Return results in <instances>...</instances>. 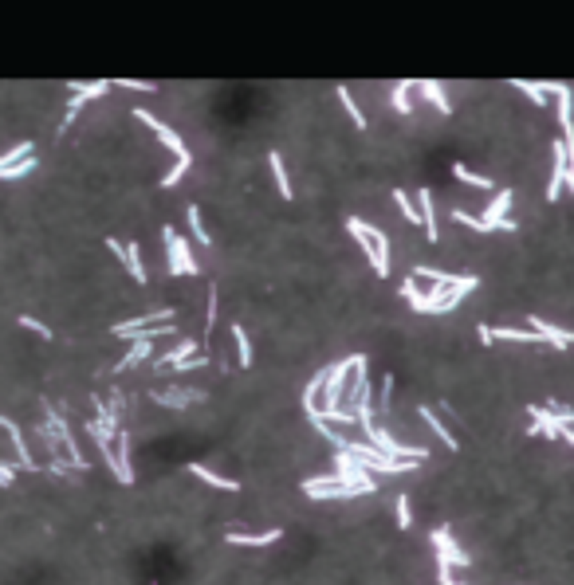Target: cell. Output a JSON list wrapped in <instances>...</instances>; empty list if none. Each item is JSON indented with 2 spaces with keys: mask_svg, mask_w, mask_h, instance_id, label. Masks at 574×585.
<instances>
[{
  "mask_svg": "<svg viewBox=\"0 0 574 585\" xmlns=\"http://www.w3.org/2000/svg\"><path fill=\"white\" fill-rule=\"evenodd\" d=\"M394 522H398V531H409V522H413V507H409V495H398V499H394Z\"/></svg>",
  "mask_w": 574,
  "mask_h": 585,
  "instance_id": "obj_34",
  "label": "cell"
},
{
  "mask_svg": "<svg viewBox=\"0 0 574 585\" xmlns=\"http://www.w3.org/2000/svg\"><path fill=\"white\" fill-rule=\"evenodd\" d=\"M217 306H221V295H217V287H209V311H205V338H209V330L217 326Z\"/></svg>",
  "mask_w": 574,
  "mask_h": 585,
  "instance_id": "obj_38",
  "label": "cell"
},
{
  "mask_svg": "<svg viewBox=\"0 0 574 585\" xmlns=\"http://www.w3.org/2000/svg\"><path fill=\"white\" fill-rule=\"evenodd\" d=\"M267 165H272V177H276V189H279V196H284V201H291V196H295V189H291V181H287L284 153H279V150H272V153H267Z\"/></svg>",
  "mask_w": 574,
  "mask_h": 585,
  "instance_id": "obj_21",
  "label": "cell"
},
{
  "mask_svg": "<svg viewBox=\"0 0 574 585\" xmlns=\"http://www.w3.org/2000/svg\"><path fill=\"white\" fill-rule=\"evenodd\" d=\"M527 326L543 338V342H547V346H554V350H566V346L574 342L571 330H563V326H551L547 318H539V315H527Z\"/></svg>",
  "mask_w": 574,
  "mask_h": 585,
  "instance_id": "obj_12",
  "label": "cell"
},
{
  "mask_svg": "<svg viewBox=\"0 0 574 585\" xmlns=\"http://www.w3.org/2000/svg\"><path fill=\"white\" fill-rule=\"evenodd\" d=\"M197 338H181V342H177L173 350H169V354H162V358L154 361L157 369H169V366H177V361H185V358H193V354H197Z\"/></svg>",
  "mask_w": 574,
  "mask_h": 585,
  "instance_id": "obj_19",
  "label": "cell"
},
{
  "mask_svg": "<svg viewBox=\"0 0 574 585\" xmlns=\"http://www.w3.org/2000/svg\"><path fill=\"white\" fill-rule=\"evenodd\" d=\"M162 322H173V311H169V306H154V311H146V315L130 318V322H118L111 334L114 338H134L138 330H150V326H162Z\"/></svg>",
  "mask_w": 574,
  "mask_h": 585,
  "instance_id": "obj_11",
  "label": "cell"
},
{
  "mask_svg": "<svg viewBox=\"0 0 574 585\" xmlns=\"http://www.w3.org/2000/svg\"><path fill=\"white\" fill-rule=\"evenodd\" d=\"M0 428L8 432V444H12V452H16V467H36V460H32V448H28V440H24L20 424H16V421H8V416L0 412Z\"/></svg>",
  "mask_w": 574,
  "mask_h": 585,
  "instance_id": "obj_13",
  "label": "cell"
},
{
  "mask_svg": "<svg viewBox=\"0 0 574 585\" xmlns=\"http://www.w3.org/2000/svg\"><path fill=\"white\" fill-rule=\"evenodd\" d=\"M189 232H193V240H197L201 248H212V240H209V232H205V224H201V208L197 205H189Z\"/></svg>",
  "mask_w": 574,
  "mask_h": 585,
  "instance_id": "obj_30",
  "label": "cell"
},
{
  "mask_svg": "<svg viewBox=\"0 0 574 585\" xmlns=\"http://www.w3.org/2000/svg\"><path fill=\"white\" fill-rule=\"evenodd\" d=\"M334 471H339V479H343L346 488H354V491H362V495H370V491L378 488V479L366 471V464L358 460V455H350V452H334Z\"/></svg>",
  "mask_w": 574,
  "mask_h": 585,
  "instance_id": "obj_5",
  "label": "cell"
},
{
  "mask_svg": "<svg viewBox=\"0 0 574 585\" xmlns=\"http://www.w3.org/2000/svg\"><path fill=\"white\" fill-rule=\"evenodd\" d=\"M134 118L142 122V126H150V130L157 134V141L173 150V157H185V153H189V146H185V141H181V134H177L173 126H166V122H162V118H154L150 110H134Z\"/></svg>",
  "mask_w": 574,
  "mask_h": 585,
  "instance_id": "obj_10",
  "label": "cell"
},
{
  "mask_svg": "<svg viewBox=\"0 0 574 585\" xmlns=\"http://www.w3.org/2000/svg\"><path fill=\"white\" fill-rule=\"evenodd\" d=\"M401 295H405V303L421 315V306H425V295L417 291V279H413V275H409V279H401Z\"/></svg>",
  "mask_w": 574,
  "mask_h": 585,
  "instance_id": "obj_36",
  "label": "cell"
},
{
  "mask_svg": "<svg viewBox=\"0 0 574 585\" xmlns=\"http://www.w3.org/2000/svg\"><path fill=\"white\" fill-rule=\"evenodd\" d=\"M162 240H166V267H169V275H201V263L193 260V244H189L177 228H166Z\"/></svg>",
  "mask_w": 574,
  "mask_h": 585,
  "instance_id": "obj_3",
  "label": "cell"
},
{
  "mask_svg": "<svg viewBox=\"0 0 574 585\" xmlns=\"http://www.w3.org/2000/svg\"><path fill=\"white\" fill-rule=\"evenodd\" d=\"M476 287H480V279H476V275H460L453 291H449V295L441 299V303L433 306V315H453L456 306H460V299H464V295H472Z\"/></svg>",
  "mask_w": 574,
  "mask_h": 585,
  "instance_id": "obj_15",
  "label": "cell"
},
{
  "mask_svg": "<svg viewBox=\"0 0 574 585\" xmlns=\"http://www.w3.org/2000/svg\"><path fill=\"white\" fill-rule=\"evenodd\" d=\"M559 436H563L566 444H574V428H563V432H559Z\"/></svg>",
  "mask_w": 574,
  "mask_h": 585,
  "instance_id": "obj_44",
  "label": "cell"
},
{
  "mask_svg": "<svg viewBox=\"0 0 574 585\" xmlns=\"http://www.w3.org/2000/svg\"><path fill=\"white\" fill-rule=\"evenodd\" d=\"M350 369H354V358H343V361H331V366H327V385H323V393H319L323 397L319 409H339V405H343Z\"/></svg>",
  "mask_w": 574,
  "mask_h": 585,
  "instance_id": "obj_6",
  "label": "cell"
},
{
  "mask_svg": "<svg viewBox=\"0 0 574 585\" xmlns=\"http://www.w3.org/2000/svg\"><path fill=\"white\" fill-rule=\"evenodd\" d=\"M224 538H228V546H272V542H279V538H284V531H279V526H272V531H264V534L228 531Z\"/></svg>",
  "mask_w": 574,
  "mask_h": 585,
  "instance_id": "obj_18",
  "label": "cell"
},
{
  "mask_svg": "<svg viewBox=\"0 0 574 585\" xmlns=\"http://www.w3.org/2000/svg\"><path fill=\"white\" fill-rule=\"evenodd\" d=\"M16 471H20V467L12 464V460H0V488H12V483H16Z\"/></svg>",
  "mask_w": 574,
  "mask_h": 585,
  "instance_id": "obj_42",
  "label": "cell"
},
{
  "mask_svg": "<svg viewBox=\"0 0 574 585\" xmlns=\"http://www.w3.org/2000/svg\"><path fill=\"white\" fill-rule=\"evenodd\" d=\"M421 98H429L433 107L441 110V114H449V110H453V102H449V95H444V87L437 83V79H421Z\"/></svg>",
  "mask_w": 574,
  "mask_h": 585,
  "instance_id": "obj_22",
  "label": "cell"
},
{
  "mask_svg": "<svg viewBox=\"0 0 574 585\" xmlns=\"http://www.w3.org/2000/svg\"><path fill=\"white\" fill-rule=\"evenodd\" d=\"M511 201H515V193H511V189H504V193L492 196V205H488V208H484V217H480L484 232H515V220L508 217Z\"/></svg>",
  "mask_w": 574,
  "mask_h": 585,
  "instance_id": "obj_8",
  "label": "cell"
},
{
  "mask_svg": "<svg viewBox=\"0 0 574 585\" xmlns=\"http://www.w3.org/2000/svg\"><path fill=\"white\" fill-rule=\"evenodd\" d=\"M189 471H193L197 479H205L209 488H221V491H240V483H236V479L221 476V471H212V467H205V464H189Z\"/></svg>",
  "mask_w": 574,
  "mask_h": 585,
  "instance_id": "obj_20",
  "label": "cell"
},
{
  "mask_svg": "<svg viewBox=\"0 0 574 585\" xmlns=\"http://www.w3.org/2000/svg\"><path fill=\"white\" fill-rule=\"evenodd\" d=\"M44 424L56 432V440L63 444V452H67V464L75 467V471H87V455H83V448H79V440L71 436V424H67V416L56 409V405H44Z\"/></svg>",
  "mask_w": 574,
  "mask_h": 585,
  "instance_id": "obj_4",
  "label": "cell"
},
{
  "mask_svg": "<svg viewBox=\"0 0 574 585\" xmlns=\"http://www.w3.org/2000/svg\"><path fill=\"white\" fill-rule=\"evenodd\" d=\"M114 87H122V91H157V83H146V79H114Z\"/></svg>",
  "mask_w": 574,
  "mask_h": 585,
  "instance_id": "obj_40",
  "label": "cell"
},
{
  "mask_svg": "<svg viewBox=\"0 0 574 585\" xmlns=\"http://www.w3.org/2000/svg\"><path fill=\"white\" fill-rule=\"evenodd\" d=\"M389 393H394V373H386L382 381V409H389Z\"/></svg>",
  "mask_w": 574,
  "mask_h": 585,
  "instance_id": "obj_43",
  "label": "cell"
},
{
  "mask_svg": "<svg viewBox=\"0 0 574 585\" xmlns=\"http://www.w3.org/2000/svg\"><path fill=\"white\" fill-rule=\"evenodd\" d=\"M346 232L358 240V248L366 251L370 267H374L382 279H389V236H386V232L374 228V224H366V220H358V217L346 220Z\"/></svg>",
  "mask_w": 574,
  "mask_h": 585,
  "instance_id": "obj_1",
  "label": "cell"
},
{
  "mask_svg": "<svg viewBox=\"0 0 574 585\" xmlns=\"http://www.w3.org/2000/svg\"><path fill=\"white\" fill-rule=\"evenodd\" d=\"M32 153H36V146H32V141H16L12 150H4V153H0V173H4V169H12L16 162H24V157H32Z\"/></svg>",
  "mask_w": 574,
  "mask_h": 585,
  "instance_id": "obj_27",
  "label": "cell"
},
{
  "mask_svg": "<svg viewBox=\"0 0 574 585\" xmlns=\"http://www.w3.org/2000/svg\"><path fill=\"white\" fill-rule=\"evenodd\" d=\"M417 87V83H413V79H398V83H394V87H389V107L398 110V114H409V91Z\"/></svg>",
  "mask_w": 574,
  "mask_h": 585,
  "instance_id": "obj_23",
  "label": "cell"
},
{
  "mask_svg": "<svg viewBox=\"0 0 574 585\" xmlns=\"http://www.w3.org/2000/svg\"><path fill=\"white\" fill-rule=\"evenodd\" d=\"M334 95H339V102L346 107V114H350V122H354V126H358V130H366V114L358 110V102H354L350 87H346V83H339V87H334Z\"/></svg>",
  "mask_w": 574,
  "mask_h": 585,
  "instance_id": "obj_25",
  "label": "cell"
},
{
  "mask_svg": "<svg viewBox=\"0 0 574 585\" xmlns=\"http://www.w3.org/2000/svg\"><path fill=\"white\" fill-rule=\"evenodd\" d=\"M453 220L464 228H472V232H484V224H480V217H472V212H464V208H453Z\"/></svg>",
  "mask_w": 574,
  "mask_h": 585,
  "instance_id": "obj_41",
  "label": "cell"
},
{
  "mask_svg": "<svg viewBox=\"0 0 574 585\" xmlns=\"http://www.w3.org/2000/svg\"><path fill=\"white\" fill-rule=\"evenodd\" d=\"M566 189V146L563 138L551 146V185H547V201H554V196Z\"/></svg>",
  "mask_w": 574,
  "mask_h": 585,
  "instance_id": "obj_14",
  "label": "cell"
},
{
  "mask_svg": "<svg viewBox=\"0 0 574 585\" xmlns=\"http://www.w3.org/2000/svg\"><path fill=\"white\" fill-rule=\"evenodd\" d=\"M189 169H193V153H185V157H177V162H173V169H169V173L162 177V189H173V185L181 181V177H185Z\"/></svg>",
  "mask_w": 574,
  "mask_h": 585,
  "instance_id": "obj_32",
  "label": "cell"
},
{
  "mask_svg": "<svg viewBox=\"0 0 574 585\" xmlns=\"http://www.w3.org/2000/svg\"><path fill=\"white\" fill-rule=\"evenodd\" d=\"M394 205L401 208V217H405L409 224H421V212H417V205L409 201V193H401V189H394Z\"/></svg>",
  "mask_w": 574,
  "mask_h": 585,
  "instance_id": "obj_35",
  "label": "cell"
},
{
  "mask_svg": "<svg viewBox=\"0 0 574 585\" xmlns=\"http://www.w3.org/2000/svg\"><path fill=\"white\" fill-rule=\"evenodd\" d=\"M417 212H421V224H425V240H429V244H437V240H441V228H437V208H433V193L429 189H425V185H421L417 189Z\"/></svg>",
  "mask_w": 574,
  "mask_h": 585,
  "instance_id": "obj_17",
  "label": "cell"
},
{
  "mask_svg": "<svg viewBox=\"0 0 574 585\" xmlns=\"http://www.w3.org/2000/svg\"><path fill=\"white\" fill-rule=\"evenodd\" d=\"M32 169H36V153H32V157H24V162H16L12 169H4L0 177H4V181H20V177H28Z\"/></svg>",
  "mask_w": 574,
  "mask_h": 585,
  "instance_id": "obj_37",
  "label": "cell"
},
{
  "mask_svg": "<svg viewBox=\"0 0 574 585\" xmlns=\"http://www.w3.org/2000/svg\"><path fill=\"white\" fill-rule=\"evenodd\" d=\"M511 87L515 91H523V95L535 102V107H547V87L543 83H527V79H511Z\"/></svg>",
  "mask_w": 574,
  "mask_h": 585,
  "instance_id": "obj_31",
  "label": "cell"
},
{
  "mask_svg": "<svg viewBox=\"0 0 574 585\" xmlns=\"http://www.w3.org/2000/svg\"><path fill=\"white\" fill-rule=\"evenodd\" d=\"M111 87H114L111 79H95V83H71V91H75V95H71V102H67V114H63V122H59V130H67V126L75 122V114L87 107L91 98L111 95Z\"/></svg>",
  "mask_w": 574,
  "mask_h": 585,
  "instance_id": "obj_7",
  "label": "cell"
},
{
  "mask_svg": "<svg viewBox=\"0 0 574 585\" xmlns=\"http://www.w3.org/2000/svg\"><path fill=\"white\" fill-rule=\"evenodd\" d=\"M433 550H437V566H449V570H464V566H472L468 562V554L456 546V538L449 534V526H437L433 531Z\"/></svg>",
  "mask_w": 574,
  "mask_h": 585,
  "instance_id": "obj_9",
  "label": "cell"
},
{
  "mask_svg": "<svg viewBox=\"0 0 574 585\" xmlns=\"http://www.w3.org/2000/svg\"><path fill=\"white\" fill-rule=\"evenodd\" d=\"M421 421H425V424H429V428H433V436H441L444 444H449V448H453V452H456V436L449 432V428H444V424H441V416H437V412H433L429 405H421Z\"/></svg>",
  "mask_w": 574,
  "mask_h": 585,
  "instance_id": "obj_26",
  "label": "cell"
},
{
  "mask_svg": "<svg viewBox=\"0 0 574 585\" xmlns=\"http://www.w3.org/2000/svg\"><path fill=\"white\" fill-rule=\"evenodd\" d=\"M358 424H362L366 444L378 448V452L389 455V460H417V464H425V460H429V448H409V444H401V440H394V436H389V428H382V424H374V421H358Z\"/></svg>",
  "mask_w": 574,
  "mask_h": 585,
  "instance_id": "obj_2",
  "label": "cell"
},
{
  "mask_svg": "<svg viewBox=\"0 0 574 585\" xmlns=\"http://www.w3.org/2000/svg\"><path fill=\"white\" fill-rule=\"evenodd\" d=\"M453 177H456V181H464V185H472V189H484V193L492 189V181H488V177H476L472 169H468V165H460V162L453 165Z\"/></svg>",
  "mask_w": 574,
  "mask_h": 585,
  "instance_id": "obj_33",
  "label": "cell"
},
{
  "mask_svg": "<svg viewBox=\"0 0 574 585\" xmlns=\"http://www.w3.org/2000/svg\"><path fill=\"white\" fill-rule=\"evenodd\" d=\"M232 342H236V358H240V369L252 366V342H248V334H244L240 322H232Z\"/></svg>",
  "mask_w": 574,
  "mask_h": 585,
  "instance_id": "obj_29",
  "label": "cell"
},
{
  "mask_svg": "<svg viewBox=\"0 0 574 585\" xmlns=\"http://www.w3.org/2000/svg\"><path fill=\"white\" fill-rule=\"evenodd\" d=\"M122 263H126V271H130L134 283H146V263H142V248H138V244H126Z\"/></svg>",
  "mask_w": 574,
  "mask_h": 585,
  "instance_id": "obj_24",
  "label": "cell"
},
{
  "mask_svg": "<svg viewBox=\"0 0 574 585\" xmlns=\"http://www.w3.org/2000/svg\"><path fill=\"white\" fill-rule=\"evenodd\" d=\"M413 279H433V287H456L460 275H449V271H437V267H413L409 271Z\"/></svg>",
  "mask_w": 574,
  "mask_h": 585,
  "instance_id": "obj_28",
  "label": "cell"
},
{
  "mask_svg": "<svg viewBox=\"0 0 574 585\" xmlns=\"http://www.w3.org/2000/svg\"><path fill=\"white\" fill-rule=\"evenodd\" d=\"M114 479L118 483H134V467H130V432H122L118 428V436H114Z\"/></svg>",
  "mask_w": 574,
  "mask_h": 585,
  "instance_id": "obj_16",
  "label": "cell"
},
{
  "mask_svg": "<svg viewBox=\"0 0 574 585\" xmlns=\"http://www.w3.org/2000/svg\"><path fill=\"white\" fill-rule=\"evenodd\" d=\"M20 326H24V330H32V334H40L44 342L52 338V326H44L40 318H32V315H20Z\"/></svg>",
  "mask_w": 574,
  "mask_h": 585,
  "instance_id": "obj_39",
  "label": "cell"
}]
</instances>
